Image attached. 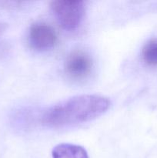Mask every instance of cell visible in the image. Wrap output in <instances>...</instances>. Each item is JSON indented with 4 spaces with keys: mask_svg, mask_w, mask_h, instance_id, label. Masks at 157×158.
Returning <instances> with one entry per match:
<instances>
[{
    "mask_svg": "<svg viewBox=\"0 0 157 158\" xmlns=\"http://www.w3.org/2000/svg\"><path fill=\"white\" fill-rule=\"evenodd\" d=\"M110 104V100L103 96H76L45 110L40 123L52 128L75 126L98 118L108 110Z\"/></svg>",
    "mask_w": 157,
    "mask_h": 158,
    "instance_id": "1",
    "label": "cell"
},
{
    "mask_svg": "<svg viewBox=\"0 0 157 158\" xmlns=\"http://www.w3.org/2000/svg\"><path fill=\"white\" fill-rule=\"evenodd\" d=\"M51 9L62 29L74 31L79 27L86 14V3L78 0H56Z\"/></svg>",
    "mask_w": 157,
    "mask_h": 158,
    "instance_id": "2",
    "label": "cell"
},
{
    "mask_svg": "<svg viewBox=\"0 0 157 158\" xmlns=\"http://www.w3.org/2000/svg\"><path fill=\"white\" fill-rule=\"evenodd\" d=\"M93 61L89 53L83 49H74L67 56L64 63L65 73L70 80L83 81L92 73Z\"/></svg>",
    "mask_w": 157,
    "mask_h": 158,
    "instance_id": "3",
    "label": "cell"
},
{
    "mask_svg": "<svg viewBox=\"0 0 157 158\" xmlns=\"http://www.w3.org/2000/svg\"><path fill=\"white\" fill-rule=\"evenodd\" d=\"M31 47L38 52H46L53 49L58 42L55 29L45 23H35L30 26L28 35Z\"/></svg>",
    "mask_w": 157,
    "mask_h": 158,
    "instance_id": "4",
    "label": "cell"
},
{
    "mask_svg": "<svg viewBox=\"0 0 157 158\" xmlns=\"http://www.w3.org/2000/svg\"><path fill=\"white\" fill-rule=\"evenodd\" d=\"M52 158H89L86 150L72 143H60L53 148Z\"/></svg>",
    "mask_w": 157,
    "mask_h": 158,
    "instance_id": "5",
    "label": "cell"
},
{
    "mask_svg": "<svg viewBox=\"0 0 157 158\" xmlns=\"http://www.w3.org/2000/svg\"><path fill=\"white\" fill-rule=\"evenodd\" d=\"M142 60L150 67H157V38L151 39L142 49Z\"/></svg>",
    "mask_w": 157,
    "mask_h": 158,
    "instance_id": "6",
    "label": "cell"
},
{
    "mask_svg": "<svg viewBox=\"0 0 157 158\" xmlns=\"http://www.w3.org/2000/svg\"><path fill=\"white\" fill-rule=\"evenodd\" d=\"M3 30V26H2V25H0V33H1L2 32V31Z\"/></svg>",
    "mask_w": 157,
    "mask_h": 158,
    "instance_id": "7",
    "label": "cell"
}]
</instances>
